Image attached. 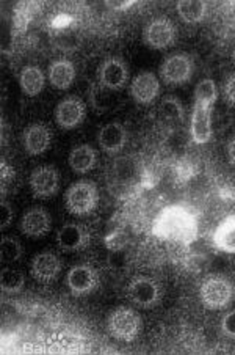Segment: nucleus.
Returning <instances> with one entry per match:
<instances>
[{"label": "nucleus", "instance_id": "obj_14", "mask_svg": "<svg viewBox=\"0 0 235 355\" xmlns=\"http://www.w3.org/2000/svg\"><path fill=\"white\" fill-rule=\"evenodd\" d=\"M52 228V217L49 211L39 206H35L28 211L24 212L19 222V230L22 234H26L27 238L39 239L50 232Z\"/></svg>", "mask_w": 235, "mask_h": 355}, {"label": "nucleus", "instance_id": "obj_18", "mask_svg": "<svg viewBox=\"0 0 235 355\" xmlns=\"http://www.w3.org/2000/svg\"><path fill=\"white\" fill-rule=\"evenodd\" d=\"M97 141L107 155L122 151L127 141V131L121 123H107L97 134Z\"/></svg>", "mask_w": 235, "mask_h": 355}, {"label": "nucleus", "instance_id": "obj_27", "mask_svg": "<svg viewBox=\"0 0 235 355\" xmlns=\"http://www.w3.org/2000/svg\"><path fill=\"white\" fill-rule=\"evenodd\" d=\"M22 253L24 250L19 241L10 238V236H3L2 242H0V261L3 264L16 263L22 257Z\"/></svg>", "mask_w": 235, "mask_h": 355}, {"label": "nucleus", "instance_id": "obj_12", "mask_svg": "<svg viewBox=\"0 0 235 355\" xmlns=\"http://www.w3.org/2000/svg\"><path fill=\"white\" fill-rule=\"evenodd\" d=\"M62 268V259L54 252H41L32 259L30 275L41 285H50L60 275Z\"/></svg>", "mask_w": 235, "mask_h": 355}, {"label": "nucleus", "instance_id": "obj_10", "mask_svg": "<svg viewBox=\"0 0 235 355\" xmlns=\"http://www.w3.org/2000/svg\"><path fill=\"white\" fill-rule=\"evenodd\" d=\"M54 116L58 128L63 131H73L85 120L86 105L77 96H68L57 104Z\"/></svg>", "mask_w": 235, "mask_h": 355}, {"label": "nucleus", "instance_id": "obj_22", "mask_svg": "<svg viewBox=\"0 0 235 355\" xmlns=\"http://www.w3.org/2000/svg\"><path fill=\"white\" fill-rule=\"evenodd\" d=\"M46 76L43 69L37 64H27L24 67L19 74V87L22 93L28 98H35L44 90Z\"/></svg>", "mask_w": 235, "mask_h": 355}, {"label": "nucleus", "instance_id": "obj_11", "mask_svg": "<svg viewBox=\"0 0 235 355\" xmlns=\"http://www.w3.org/2000/svg\"><path fill=\"white\" fill-rule=\"evenodd\" d=\"M129 79L127 63L120 57L105 58L97 69V80L102 88L110 92H118L126 85Z\"/></svg>", "mask_w": 235, "mask_h": 355}, {"label": "nucleus", "instance_id": "obj_19", "mask_svg": "<svg viewBox=\"0 0 235 355\" xmlns=\"http://www.w3.org/2000/svg\"><path fill=\"white\" fill-rule=\"evenodd\" d=\"M75 76H77V73H75L74 63L68 58L54 60L49 64V71H47V79L57 90H68L69 87H73Z\"/></svg>", "mask_w": 235, "mask_h": 355}, {"label": "nucleus", "instance_id": "obj_33", "mask_svg": "<svg viewBox=\"0 0 235 355\" xmlns=\"http://www.w3.org/2000/svg\"><path fill=\"white\" fill-rule=\"evenodd\" d=\"M227 157H229V162H231L235 167V135L231 140H229V144H227Z\"/></svg>", "mask_w": 235, "mask_h": 355}, {"label": "nucleus", "instance_id": "obj_23", "mask_svg": "<svg viewBox=\"0 0 235 355\" xmlns=\"http://www.w3.org/2000/svg\"><path fill=\"white\" fill-rule=\"evenodd\" d=\"M179 17L187 24H198L203 22L207 16L209 5L201 0H180L176 5Z\"/></svg>", "mask_w": 235, "mask_h": 355}, {"label": "nucleus", "instance_id": "obj_26", "mask_svg": "<svg viewBox=\"0 0 235 355\" xmlns=\"http://www.w3.org/2000/svg\"><path fill=\"white\" fill-rule=\"evenodd\" d=\"M158 112H160V115L169 123H182L185 118L184 105H182L180 99H178L176 96L163 98L160 103V107H158Z\"/></svg>", "mask_w": 235, "mask_h": 355}, {"label": "nucleus", "instance_id": "obj_24", "mask_svg": "<svg viewBox=\"0 0 235 355\" xmlns=\"http://www.w3.org/2000/svg\"><path fill=\"white\" fill-rule=\"evenodd\" d=\"M216 99H218V88H216L215 80L210 78L199 80L195 88V104L207 105V107L214 109Z\"/></svg>", "mask_w": 235, "mask_h": 355}, {"label": "nucleus", "instance_id": "obj_31", "mask_svg": "<svg viewBox=\"0 0 235 355\" xmlns=\"http://www.w3.org/2000/svg\"><path fill=\"white\" fill-rule=\"evenodd\" d=\"M15 168L8 165L5 161H2V167H0V176H2V186L5 187V184L10 181L15 180Z\"/></svg>", "mask_w": 235, "mask_h": 355}, {"label": "nucleus", "instance_id": "obj_1", "mask_svg": "<svg viewBox=\"0 0 235 355\" xmlns=\"http://www.w3.org/2000/svg\"><path fill=\"white\" fill-rule=\"evenodd\" d=\"M152 233L167 242L190 245L198 239V220L193 212L182 205H171L158 212Z\"/></svg>", "mask_w": 235, "mask_h": 355}, {"label": "nucleus", "instance_id": "obj_17", "mask_svg": "<svg viewBox=\"0 0 235 355\" xmlns=\"http://www.w3.org/2000/svg\"><path fill=\"white\" fill-rule=\"evenodd\" d=\"M88 241L90 234L79 223H64L57 233V244L63 252H77L88 244Z\"/></svg>", "mask_w": 235, "mask_h": 355}, {"label": "nucleus", "instance_id": "obj_6", "mask_svg": "<svg viewBox=\"0 0 235 355\" xmlns=\"http://www.w3.org/2000/svg\"><path fill=\"white\" fill-rule=\"evenodd\" d=\"M178 38V31L168 17H154L143 28V43L154 51H163L171 47Z\"/></svg>", "mask_w": 235, "mask_h": 355}, {"label": "nucleus", "instance_id": "obj_25", "mask_svg": "<svg viewBox=\"0 0 235 355\" xmlns=\"http://www.w3.org/2000/svg\"><path fill=\"white\" fill-rule=\"evenodd\" d=\"M24 285H26V277L19 269L3 268L0 272V286H2L3 293L17 294L22 291Z\"/></svg>", "mask_w": 235, "mask_h": 355}, {"label": "nucleus", "instance_id": "obj_20", "mask_svg": "<svg viewBox=\"0 0 235 355\" xmlns=\"http://www.w3.org/2000/svg\"><path fill=\"white\" fill-rule=\"evenodd\" d=\"M212 241L216 250L235 255V214L226 216L216 225Z\"/></svg>", "mask_w": 235, "mask_h": 355}, {"label": "nucleus", "instance_id": "obj_32", "mask_svg": "<svg viewBox=\"0 0 235 355\" xmlns=\"http://www.w3.org/2000/svg\"><path fill=\"white\" fill-rule=\"evenodd\" d=\"M105 5L110 10H115V11H124L127 8H131L135 5V2H132V0H129V2H105Z\"/></svg>", "mask_w": 235, "mask_h": 355}, {"label": "nucleus", "instance_id": "obj_21", "mask_svg": "<svg viewBox=\"0 0 235 355\" xmlns=\"http://www.w3.org/2000/svg\"><path fill=\"white\" fill-rule=\"evenodd\" d=\"M68 164L75 173H90L97 165V151L90 145H77L70 150Z\"/></svg>", "mask_w": 235, "mask_h": 355}, {"label": "nucleus", "instance_id": "obj_9", "mask_svg": "<svg viewBox=\"0 0 235 355\" xmlns=\"http://www.w3.org/2000/svg\"><path fill=\"white\" fill-rule=\"evenodd\" d=\"M193 60L188 54L179 52L164 58L160 67V78L168 85L187 84L193 76Z\"/></svg>", "mask_w": 235, "mask_h": 355}, {"label": "nucleus", "instance_id": "obj_28", "mask_svg": "<svg viewBox=\"0 0 235 355\" xmlns=\"http://www.w3.org/2000/svg\"><path fill=\"white\" fill-rule=\"evenodd\" d=\"M220 329L221 334L226 336V338L235 340V309L227 311L225 316H223L221 322H220Z\"/></svg>", "mask_w": 235, "mask_h": 355}, {"label": "nucleus", "instance_id": "obj_7", "mask_svg": "<svg viewBox=\"0 0 235 355\" xmlns=\"http://www.w3.org/2000/svg\"><path fill=\"white\" fill-rule=\"evenodd\" d=\"M101 277L90 264H77L70 268L66 275V286L74 297H85L97 291Z\"/></svg>", "mask_w": 235, "mask_h": 355}, {"label": "nucleus", "instance_id": "obj_4", "mask_svg": "<svg viewBox=\"0 0 235 355\" xmlns=\"http://www.w3.org/2000/svg\"><path fill=\"white\" fill-rule=\"evenodd\" d=\"M143 321L137 311L129 306H118L109 315L107 330L115 340L132 343L140 336Z\"/></svg>", "mask_w": 235, "mask_h": 355}, {"label": "nucleus", "instance_id": "obj_2", "mask_svg": "<svg viewBox=\"0 0 235 355\" xmlns=\"http://www.w3.org/2000/svg\"><path fill=\"white\" fill-rule=\"evenodd\" d=\"M199 299L207 310L220 311L235 300V285L226 275L214 274L205 277L199 288Z\"/></svg>", "mask_w": 235, "mask_h": 355}, {"label": "nucleus", "instance_id": "obj_34", "mask_svg": "<svg viewBox=\"0 0 235 355\" xmlns=\"http://www.w3.org/2000/svg\"><path fill=\"white\" fill-rule=\"evenodd\" d=\"M232 63H234V67H235V52L232 54Z\"/></svg>", "mask_w": 235, "mask_h": 355}, {"label": "nucleus", "instance_id": "obj_16", "mask_svg": "<svg viewBox=\"0 0 235 355\" xmlns=\"http://www.w3.org/2000/svg\"><path fill=\"white\" fill-rule=\"evenodd\" d=\"M214 134L212 129V107L201 104L193 105L190 120V135L196 145L209 144Z\"/></svg>", "mask_w": 235, "mask_h": 355}, {"label": "nucleus", "instance_id": "obj_30", "mask_svg": "<svg viewBox=\"0 0 235 355\" xmlns=\"http://www.w3.org/2000/svg\"><path fill=\"white\" fill-rule=\"evenodd\" d=\"M13 220V208L7 201H2L0 205V230H5Z\"/></svg>", "mask_w": 235, "mask_h": 355}, {"label": "nucleus", "instance_id": "obj_5", "mask_svg": "<svg viewBox=\"0 0 235 355\" xmlns=\"http://www.w3.org/2000/svg\"><path fill=\"white\" fill-rule=\"evenodd\" d=\"M129 300L138 309H154L162 300V288L154 278L138 275L133 277L127 285Z\"/></svg>", "mask_w": 235, "mask_h": 355}, {"label": "nucleus", "instance_id": "obj_8", "mask_svg": "<svg viewBox=\"0 0 235 355\" xmlns=\"http://www.w3.org/2000/svg\"><path fill=\"white\" fill-rule=\"evenodd\" d=\"M60 171L52 165H41L30 173L28 186H30L32 195L38 200H47L57 195L60 189Z\"/></svg>", "mask_w": 235, "mask_h": 355}, {"label": "nucleus", "instance_id": "obj_29", "mask_svg": "<svg viewBox=\"0 0 235 355\" xmlns=\"http://www.w3.org/2000/svg\"><path fill=\"white\" fill-rule=\"evenodd\" d=\"M223 94H225L226 103L235 107V73L226 79L225 85H223Z\"/></svg>", "mask_w": 235, "mask_h": 355}, {"label": "nucleus", "instance_id": "obj_3", "mask_svg": "<svg viewBox=\"0 0 235 355\" xmlns=\"http://www.w3.org/2000/svg\"><path fill=\"white\" fill-rule=\"evenodd\" d=\"M99 205V189L93 181L80 180L64 193V206L69 214L75 217H84L91 214Z\"/></svg>", "mask_w": 235, "mask_h": 355}, {"label": "nucleus", "instance_id": "obj_15", "mask_svg": "<svg viewBox=\"0 0 235 355\" xmlns=\"http://www.w3.org/2000/svg\"><path fill=\"white\" fill-rule=\"evenodd\" d=\"M52 144V131L43 123H33L24 129L22 145L28 156H41L49 150Z\"/></svg>", "mask_w": 235, "mask_h": 355}, {"label": "nucleus", "instance_id": "obj_13", "mask_svg": "<svg viewBox=\"0 0 235 355\" xmlns=\"http://www.w3.org/2000/svg\"><path fill=\"white\" fill-rule=\"evenodd\" d=\"M131 96L140 105H149L154 103L160 94V80L151 71H141L132 80Z\"/></svg>", "mask_w": 235, "mask_h": 355}]
</instances>
